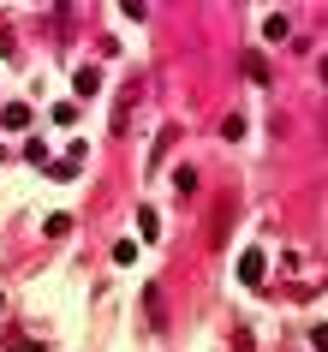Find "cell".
<instances>
[{
  "instance_id": "obj_3",
  "label": "cell",
  "mask_w": 328,
  "mask_h": 352,
  "mask_svg": "<svg viewBox=\"0 0 328 352\" xmlns=\"http://www.w3.org/2000/svg\"><path fill=\"white\" fill-rule=\"evenodd\" d=\"M0 120H6V131H24V126H30V108H24V102H12Z\"/></svg>"
},
{
  "instance_id": "obj_8",
  "label": "cell",
  "mask_w": 328,
  "mask_h": 352,
  "mask_svg": "<svg viewBox=\"0 0 328 352\" xmlns=\"http://www.w3.org/2000/svg\"><path fill=\"white\" fill-rule=\"evenodd\" d=\"M310 346H316V352H328V322H322L316 334H310Z\"/></svg>"
},
{
  "instance_id": "obj_5",
  "label": "cell",
  "mask_w": 328,
  "mask_h": 352,
  "mask_svg": "<svg viewBox=\"0 0 328 352\" xmlns=\"http://www.w3.org/2000/svg\"><path fill=\"white\" fill-rule=\"evenodd\" d=\"M138 227H144V239H155V233H162V215H155V209H138Z\"/></svg>"
},
{
  "instance_id": "obj_4",
  "label": "cell",
  "mask_w": 328,
  "mask_h": 352,
  "mask_svg": "<svg viewBox=\"0 0 328 352\" xmlns=\"http://www.w3.org/2000/svg\"><path fill=\"white\" fill-rule=\"evenodd\" d=\"M72 84H78V96H96V84H102V78H96V66H78Z\"/></svg>"
},
{
  "instance_id": "obj_7",
  "label": "cell",
  "mask_w": 328,
  "mask_h": 352,
  "mask_svg": "<svg viewBox=\"0 0 328 352\" xmlns=\"http://www.w3.org/2000/svg\"><path fill=\"white\" fill-rule=\"evenodd\" d=\"M113 263H120V269H131V263H138V245H131V239L113 245Z\"/></svg>"
},
{
  "instance_id": "obj_6",
  "label": "cell",
  "mask_w": 328,
  "mask_h": 352,
  "mask_svg": "<svg viewBox=\"0 0 328 352\" xmlns=\"http://www.w3.org/2000/svg\"><path fill=\"white\" fill-rule=\"evenodd\" d=\"M263 36L281 42V36H287V19H281V12H269V19H263Z\"/></svg>"
},
{
  "instance_id": "obj_1",
  "label": "cell",
  "mask_w": 328,
  "mask_h": 352,
  "mask_svg": "<svg viewBox=\"0 0 328 352\" xmlns=\"http://www.w3.org/2000/svg\"><path fill=\"white\" fill-rule=\"evenodd\" d=\"M263 269H269V257H263V251H239V280H245V287H256V280H263Z\"/></svg>"
},
{
  "instance_id": "obj_2",
  "label": "cell",
  "mask_w": 328,
  "mask_h": 352,
  "mask_svg": "<svg viewBox=\"0 0 328 352\" xmlns=\"http://www.w3.org/2000/svg\"><path fill=\"white\" fill-rule=\"evenodd\" d=\"M78 167H84V144H72V155H60V162L48 167V173H54V179H72Z\"/></svg>"
}]
</instances>
